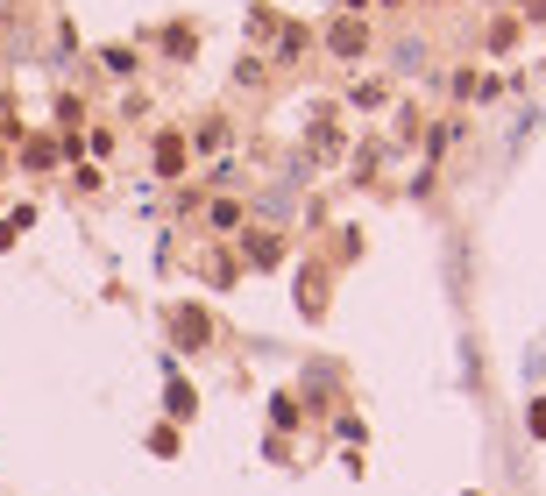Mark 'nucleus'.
<instances>
[{
    "instance_id": "20e7f679",
    "label": "nucleus",
    "mask_w": 546,
    "mask_h": 496,
    "mask_svg": "<svg viewBox=\"0 0 546 496\" xmlns=\"http://www.w3.org/2000/svg\"><path fill=\"white\" fill-rule=\"evenodd\" d=\"M277 248H284V241H270V234H256V241H249V256H256V263L270 270V263H277Z\"/></svg>"
},
{
    "instance_id": "f03ea898",
    "label": "nucleus",
    "mask_w": 546,
    "mask_h": 496,
    "mask_svg": "<svg viewBox=\"0 0 546 496\" xmlns=\"http://www.w3.org/2000/svg\"><path fill=\"white\" fill-rule=\"evenodd\" d=\"M156 171H164V178L185 171V135H164V142H156Z\"/></svg>"
},
{
    "instance_id": "7ed1b4c3",
    "label": "nucleus",
    "mask_w": 546,
    "mask_h": 496,
    "mask_svg": "<svg viewBox=\"0 0 546 496\" xmlns=\"http://www.w3.org/2000/svg\"><path fill=\"white\" fill-rule=\"evenodd\" d=\"M362 43H369V29H362V22H341V29H334V50H341V57H355Z\"/></svg>"
},
{
    "instance_id": "f257e3e1",
    "label": "nucleus",
    "mask_w": 546,
    "mask_h": 496,
    "mask_svg": "<svg viewBox=\"0 0 546 496\" xmlns=\"http://www.w3.org/2000/svg\"><path fill=\"white\" fill-rule=\"evenodd\" d=\"M171 334H178V341H185V348H199V341H206V334H213V326H206V312H199V305H185V312H178V319H171Z\"/></svg>"
}]
</instances>
